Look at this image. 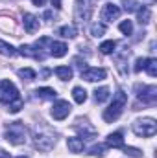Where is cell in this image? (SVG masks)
Listing matches in <instances>:
<instances>
[{"label": "cell", "mask_w": 157, "mask_h": 158, "mask_svg": "<svg viewBox=\"0 0 157 158\" xmlns=\"http://www.w3.org/2000/svg\"><path fill=\"white\" fill-rule=\"evenodd\" d=\"M105 24H102V22H94L92 26H91V35L92 37H102L104 33H105Z\"/></svg>", "instance_id": "obj_24"}, {"label": "cell", "mask_w": 157, "mask_h": 158, "mask_svg": "<svg viewBox=\"0 0 157 158\" xmlns=\"http://www.w3.org/2000/svg\"><path fill=\"white\" fill-rule=\"evenodd\" d=\"M22 26H24V30H26L28 33H35V31L39 30V19H37L35 15H32V13H24V17H22Z\"/></svg>", "instance_id": "obj_12"}, {"label": "cell", "mask_w": 157, "mask_h": 158, "mask_svg": "<svg viewBox=\"0 0 157 158\" xmlns=\"http://www.w3.org/2000/svg\"><path fill=\"white\" fill-rule=\"evenodd\" d=\"M146 72L152 76V77H155L157 76V59H146Z\"/></svg>", "instance_id": "obj_28"}, {"label": "cell", "mask_w": 157, "mask_h": 158, "mask_svg": "<svg viewBox=\"0 0 157 158\" xmlns=\"http://www.w3.org/2000/svg\"><path fill=\"white\" fill-rule=\"evenodd\" d=\"M100 17H102V20H105V22H113V20H117L118 17H120V7L115 6L113 2H109V4H105V6L102 7Z\"/></svg>", "instance_id": "obj_9"}, {"label": "cell", "mask_w": 157, "mask_h": 158, "mask_svg": "<svg viewBox=\"0 0 157 158\" xmlns=\"http://www.w3.org/2000/svg\"><path fill=\"white\" fill-rule=\"evenodd\" d=\"M148 2H154V0H148Z\"/></svg>", "instance_id": "obj_36"}, {"label": "cell", "mask_w": 157, "mask_h": 158, "mask_svg": "<svg viewBox=\"0 0 157 158\" xmlns=\"http://www.w3.org/2000/svg\"><path fill=\"white\" fill-rule=\"evenodd\" d=\"M105 149H107V145H104V143H96V145L91 147V155H92V156L102 158L104 155H105Z\"/></svg>", "instance_id": "obj_27"}, {"label": "cell", "mask_w": 157, "mask_h": 158, "mask_svg": "<svg viewBox=\"0 0 157 158\" xmlns=\"http://www.w3.org/2000/svg\"><path fill=\"white\" fill-rule=\"evenodd\" d=\"M92 15V0H76V19L87 22Z\"/></svg>", "instance_id": "obj_6"}, {"label": "cell", "mask_w": 157, "mask_h": 158, "mask_svg": "<svg viewBox=\"0 0 157 158\" xmlns=\"http://www.w3.org/2000/svg\"><path fill=\"white\" fill-rule=\"evenodd\" d=\"M70 110H72V107H70L69 101L57 99V101L54 103V107H52V118L57 119V121H61V119H65L69 114H70Z\"/></svg>", "instance_id": "obj_7"}, {"label": "cell", "mask_w": 157, "mask_h": 158, "mask_svg": "<svg viewBox=\"0 0 157 158\" xmlns=\"http://www.w3.org/2000/svg\"><path fill=\"white\" fill-rule=\"evenodd\" d=\"M122 6H124V11H128V13H135L141 7L139 0H122Z\"/></svg>", "instance_id": "obj_26"}, {"label": "cell", "mask_w": 157, "mask_h": 158, "mask_svg": "<svg viewBox=\"0 0 157 158\" xmlns=\"http://www.w3.org/2000/svg\"><path fill=\"white\" fill-rule=\"evenodd\" d=\"M17 74H19V77L22 79V81H34V79L37 77L35 70H32V68H20Z\"/></svg>", "instance_id": "obj_23"}, {"label": "cell", "mask_w": 157, "mask_h": 158, "mask_svg": "<svg viewBox=\"0 0 157 158\" xmlns=\"http://www.w3.org/2000/svg\"><path fill=\"white\" fill-rule=\"evenodd\" d=\"M67 147H69L70 153H81L85 149V143H83L81 138H69L67 140Z\"/></svg>", "instance_id": "obj_16"}, {"label": "cell", "mask_w": 157, "mask_h": 158, "mask_svg": "<svg viewBox=\"0 0 157 158\" xmlns=\"http://www.w3.org/2000/svg\"><path fill=\"white\" fill-rule=\"evenodd\" d=\"M56 76L61 81H69V79H72V68L70 66H57L56 68Z\"/></svg>", "instance_id": "obj_20"}, {"label": "cell", "mask_w": 157, "mask_h": 158, "mask_svg": "<svg viewBox=\"0 0 157 158\" xmlns=\"http://www.w3.org/2000/svg\"><path fill=\"white\" fill-rule=\"evenodd\" d=\"M0 53L6 55V57H13V55H17V50H15L9 42H6V40L0 39Z\"/></svg>", "instance_id": "obj_21"}, {"label": "cell", "mask_w": 157, "mask_h": 158, "mask_svg": "<svg viewBox=\"0 0 157 158\" xmlns=\"http://www.w3.org/2000/svg\"><path fill=\"white\" fill-rule=\"evenodd\" d=\"M59 35L65 37V39H74V37L78 35V28L72 26V24H69V26H61V28H59Z\"/></svg>", "instance_id": "obj_18"}, {"label": "cell", "mask_w": 157, "mask_h": 158, "mask_svg": "<svg viewBox=\"0 0 157 158\" xmlns=\"http://www.w3.org/2000/svg\"><path fill=\"white\" fill-rule=\"evenodd\" d=\"M0 158H9V153L6 149H2V147H0Z\"/></svg>", "instance_id": "obj_33"}, {"label": "cell", "mask_w": 157, "mask_h": 158, "mask_svg": "<svg viewBox=\"0 0 157 158\" xmlns=\"http://www.w3.org/2000/svg\"><path fill=\"white\" fill-rule=\"evenodd\" d=\"M115 48H117V42H115V40H105V42H102V44H100V52H102L104 55L113 53V52H115Z\"/></svg>", "instance_id": "obj_25"}, {"label": "cell", "mask_w": 157, "mask_h": 158, "mask_svg": "<svg viewBox=\"0 0 157 158\" xmlns=\"http://www.w3.org/2000/svg\"><path fill=\"white\" fill-rule=\"evenodd\" d=\"M67 50H69V46L65 42H56V40L48 42V53L52 57H63V55H67Z\"/></svg>", "instance_id": "obj_13"}, {"label": "cell", "mask_w": 157, "mask_h": 158, "mask_svg": "<svg viewBox=\"0 0 157 158\" xmlns=\"http://www.w3.org/2000/svg\"><path fill=\"white\" fill-rule=\"evenodd\" d=\"M139 101H142L144 105H155L157 101V86H144L141 94H137Z\"/></svg>", "instance_id": "obj_11"}, {"label": "cell", "mask_w": 157, "mask_h": 158, "mask_svg": "<svg viewBox=\"0 0 157 158\" xmlns=\"http://www.w3.org/2000/svg\"><path fill=\"white\" fill-rule=\"evenodd\" d=\"M118 28H120V31H122L124 35H131V33H133V24H131V20H122Z\"/></svg>", "instance_id": "obj_29"}, {"label": "cell", "mask_w": 157, "mask_h": 158, "mask_svg": "<svg viewBox=\"0 0 157 158\" xmlns=\"http://www.w3.org/2000/svg\"><path fill=\"white\" fill-rule=\"evenodd\" d=\"M2 2H7V0H2Z\"/></svg>", "instance_id": "obj_37"}, {"label": "cell", "mask_w": 157, "mask_h": 158, "mask_svg": "<svg viewBox=\"0 0 157 158\" xmlns=\"http://www.w3.org/2000/svg\"><path fill=\"white\" fill-rule=\"evenodd\" d=\"M74 129L81 134V140H85V138H94V136H96V129H94L87 119H76Z\"/></svg>", "instance_id": "obj_8"}, {"label": "cell", "mask_w": 157, "mask_h": 158, "mask_svg": "<svg viewBox=\"0 0 157 158\" xmlns=\"http://www.w3.org/2000/svg\"><path fill=\"white\" fill-rule=\"evenodd\" d=\"M17 158H28V156H17Z\"/></svg>", "instance_id": "obj_35"}, {"label": "cell", "mask_w": 157, "mask_h": 158, "mask_svg": "<svg viewBox=\"0 0 157 158\" xmlns=\"http://www.w3.org/2000/svg\"><path fill=\"white\" fill-rule=\"evenodd\" d=\"M32 4H34V6H44L46 0H32Z\"/></svg>", "instance_id": "obj_34"}, {"label": "cell", "mask_w": 157, "mask_h": 158, "mask_svg": "<svg viewBox=\"0 0 157 158\" xmlns=\"http://www.w3.org/2000/svg\"><path fill=\"white\" fill-rule=\"evenodd\" d=\"M126 103H128L126 92L124 90H118L117 94L113 96V103L104 110V121H107V123L117 121L120 118V114H122V110H124V107H126Z\"/></svg>", "instance_id": "obj_3"}, {"label": "cell", "mask_w": 157, "mask_h": 158, "mask_svg": "<svg viewBox=\"0 0 157 158\" xmlns=\"http://www.w3.org/2000/svg\"><path fill=\"white\" fill-rule=\"evenodd\" d=\"M0 101L7 107V110L11 112V114H17L20 109H22V99H20V96H19V90H17V86L9 81V79H4L2 83H0Z\"/></svg>", "instance_id": "obj_2"}, {"label": "cell", "mask_w": 157, "mask_h": 158, "mask_svg": "<svg viewBox=\"0 0 157 158\" xmlns=\"http://www.w3.org/2000/svg\"><path fill=\"white\" fill-rule=\"evenodd\" d=\"M144 66H146V57H139V59L135 61V66H133V70H135V72H141Z\"/></svg>", "instance_id": "obj_31"}, {"label": "cell", "mask_w": 157, "mask_h": 158, "mask_svg": "<svg viewBox=\"0 0 157 158\" xmlns=\"http://www.w3.org/2000/svg\"><path fill=\"white\" fill-rule=\"evenodd\" d=\"M109 98H111V90L107 86H100L94 90V101L96 103H105Z\"/></svg>", "instance_id": "obj_15"}, {"label": "cell", "mask_w": 157, "mask_h": 158, "mask_svg": "<svg viewBox=\"0 0 157 158\" xmlns=\"http://www.w3.org/2000/svg\"><path fill=\"white\" fill-rule=\"evenodd\" d=\"M133 132L141 138H150L157 132V121L154 118H141V119H135L133 125H131Z\"/></svg>", "instance_id": "obj_5"}, {"label": "cell", "mask_w": 157, "mask_h": 158, "mask_svg": "<svg viewBox=\"0 0 157 158\" xmlns=\"http://www.w3.org/2000/svg\"><path fill=\"white\" fill-rule=\"evenodd\" d=\"M105 145L111 147V149H120L124 147V138H122V132H111L105 140Z\"/></svg>", "instance_id": "obj_14"}, {"label": "cell", "mask_w": 157, "mask_h": 158, "mask_svg": "<svg viewBox=\"0 0 157 158\" xmlns=\"http://www.w3.org/2000/svg\"><path fill=\"white\" fill-rule=\"evenodd\" d=\"M61 2H63V0H52V6H54L56 9H61Z\"/></svg>", "instance_id": "obj_32"}, {"label": "cell", "mask_w": 157, "mask_h": 158, "mask_svg": "<svg viewBox=\"0 0 157 158\" xmlns=\"http://www.w3.org/2000/svg\"><path fill=\"white\" fill-rule=\"evenodd\" d=\"M4 138L13 143V145H22L26 143V127L22 121H13V123H7L6 125V131H4Z\"/></svg>", "instance_id": "obj_4"}, {"label": "cell", "mask_w": 157, "mask_h": 158, "mask_svg": "<svg viewBox=\"0 0 157 158\" xmlns=\"http://www.w3.org/2000/svg\"><path fill=\"white\" fill-rule=\"evenodd\" d=\"M105 76H107V72L104 68H85V70H81V77L85 81H89V83L102 81V79H105Z\"/></svg>", "instance_id": "obj_10"}, {"label": "cell", "mask_w": 157, "mask_h": 158, "mask_svg": "<svg viewBox=\"0 0 157 158\" xmlns=\"http://www.w3.org/2000/svg\"><path fill=\"white\" fill-rule=\"evenodd\" d=\"M35 96L41 98V99H54L57 96V92L54 88H50V86H41V88L35 90Z\"/></svg>", "instance_id": "obj_17"}, {"label": "cell", "mask_w": 157, "mask_h": 158, "mask_svg": "<svg viewBox=\"0 0 157 158\" xmlns=\"http://www.w3.org/2000/svg\"><path fill=\"white\" fill-rule=\"evenodd\" d=\"M124 153L131 158H141L142 156V153H141L139 149H135V147H124Z\"/></svg>", "instance_id": "obj_30"}, {"label": "cell", "mask_w": 157, "mask_h": 158, "mask_svg": "<svg viewBox=\"0 0 157 158\" xmlns=\"http://www.w3.org/2000/svg\"><path fill=\"white\" fill-rule=\"evenodd\" d=\"M137 17H139V22L141 24H148L150 19H152V13H150V7L148 6H142L137 9Z\"/></svg>", "instance_id": "obj_19"}, {"label": "cell", "mask_w": 157, "mask_h": 158, "mask_svg": "<svg viewBox=\"0 0 157 158\" xmlns=\"http://www.w3.org/2000/svg\"><path fill=\"white\" fill-rule=\"evenodd\" d=\"M32 138H34V145L39 151H50L54 149L56 142H57V134L52 127H48L46 123H35L34 131H32Z\"/></svg>", "instance_id": "obj_1"}, {"label": "cell", "mask_w": 157, "mask_h": 158, "mask_svg": "<svg viewBox=\"0 0 157 158\" xmlns=\"http://www.w3.org/2000/svg\"><path fill=\"white\" fill-rule=\"evenodd\" d=\"M72 98H74V101L76 103H85L87 101V92H85V88H81V86H74V90H72Z\"/></svg>", "instance_id": "obj_22"}]
</instances>
